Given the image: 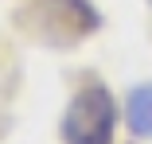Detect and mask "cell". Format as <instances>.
Masks as SVG:
<instances>
[{"label":"cell","instance_id":"6da1fadb","mask_svg":"<svg viewBox=\"0 0 152 144\" xmlns=\"http://www.w3.org/2000/svg\"><path fill=\"white\" fill-rule=\"evenodd\" d=\"M117 101L102 82H86L63 113V144H113Z\"/></svg>","mask_w":152,"mask_h":144},{"label":"cell","instance_id":"7a4b0ae2","mask_svg":"<svg viewBox=\"0 0 152 144\" xmlns=\"http://www.w3.org/2000/svg\"><path fill=\"white\" fill-rule=\"evenodd\" d=\"M125 125L137 140H152V82H140L125 97Z\"/></svg>","mask_w":152,"mask_h":144}]
</instances>
